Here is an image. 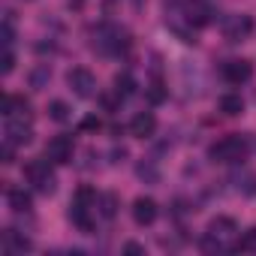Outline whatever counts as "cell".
<instances>
[{
	"mask_svg": "<svg viewBox=\"0 0 256 256\" xmlns=\"http://www.w3.org/2000/svg\"><path fill=\"white\" fill-rule=\"evenodd\" d=\"M120 100H124V96H120L118 90H114V94H100V106H102L106 112H118Z\"/></svg>",
	"mask_w": 256,
	"mask_h": 256,
	"instance_id": "d4e9b609",
	"label": "cell"
},
{
	"mask_svg": "<svg viewBox=\"0 0 256 256\" xmlns=\"http://www.w3.org/2000/svg\"><path fill=\"white\" fill-rule=\"evenodd\" d=\"M0 70H4V76H10V72L16 70V54H12V48L4 52V58H0Z\"/></svg>",
	"mask_w": 256,
	"mask_h": 256,
	"instance_id": "4316f807",
	"label": "cell"
},
{
	"mask_svg": "<svg viewBox=\"0 0 256 256\" xmlns=\"http://www.w3.org/2000/svg\"><path fill=\"white\" fill-rule=\"evenodd\" d=\"M223 78H226L229 84H244V82L253 78V64L244 60V58H238V60H226V64H223Z\"/></svg>",
	"mask_w": 256,
	"mask_h": 256,
	"instance_id": "52a82bcc",
	"label": "cell"
},
{
	"mask_svg": "<svg viewBox=\"0 0 256 256\" xmlns=\"http://www.w3.org/2000/svg\"><path fill=\"white\" fill-rule=\"evenodd\" d=\"M124 253H133V256H136V253H145V247H142L139 241H126V244H124Z\"/></svg>",
	"mask_w": 256,
	"mask_h": 256,
	"instance_id": "f546056e",
	"label": "cell"
},
{
	"mask_svg": "<svg viewBox=\"0 0 256 256\" xmlns=\"http://www.w3.org/2000/svg\"><path fill=\"white\" fill-rule=\"evenodd\" d=\"M247 151H250L247 136L232 133V136H223L220 142H214V145L208 148V157H211L214 163H241V160L247 157Z\"/></svg>",
	"mask_w": 256,
	"mask_h": 256,
	"instance_id": "6da1fadb",
	"label": "cell"
},
{
	"mask_svg": "<svg viewBox=\"0 0 256 256\" xmlns=\"http://www.w3.org/2000/svg\"><path fill=\"white\" fill-rule=\"evenodd\" d=\"M0 36H4V46H6V48H12V42H16V30H12V22H4V28H0Z\"/></svg>",
	"mask_w": 256,
	"mask_h": 256,
	"instance_id": "83f0119b",
	"label": "cell"
},
{
	"mask_svg": "<svg viewBox=\"0 0 256 256\" xmlns=\"http://www.w3.org/2000/svg\"><path fill=\"white\" fill-rule=\"evenodd\" d=\"M6 202H10V208L16 214H28L30 211V193L22 190V187H10L6 190Z\"/></svg>",
	"mask_w": 256,
	"mask_h": 256,
	"instance_id": "4fadbf2b",
	"label": "cell"
},
{
	"mask_svg": "<svg viewBox=\"0 0 256 256\" xmlns=\"http://www.w3.org/2000/svg\"><path fill=\"white\" fill-rule=\"evenodd\" d=\"M253 34V18L250 16H229L223 22V36L229 42H244Z\"/></svg>",
	"mask_w": 256,
	"mask_h": 256,
	"instance_id": "5b68a950",
	"label": "cell"
},
{
	"mask_svg": "<svg viewBox=\"0 0 256 256\" xmlns=\"http://www.w3.org/2000/svg\"><path fill=\"white\" fill-rule=\"evenodd\" d=\"M46 112H48V118H52V120H58V124H64V120H70V106H66L64 100H52Z\"/></svg>",
	"mask_w": 256,
	"mask_h": 256,
	"instance_id": "44dd1931",
	"label": "cell"
},
{
	"mask_svg": "<svg viewBox=\"0 0 256 256\" xmlns=\"http://www.w3.org/2000/svg\"><path fill=\"white\" fill-rule=\"evenodd\" d=\"M100 126H102V120H100L96 114H84V118L78 120V130H82V133H96Z\"/></svg>",
	"mask_w": 256,
	"mask_h": 256,
	"instance_id": "cb8c5ba5",
	"label": "cell"
},
{
	"mask_svg": "<svg viewBox=\"0 0 256 256\" xmlns=\"http://www.w3.org/2000/svg\"><path fill=\"white\" fill-rule=\"evenodd\" d=\"M157 214H160V208H157V202H154L151 196H139V199L133 202V220H136L139 226H151V223L157 220Z\"/></svg>",
	"mask_w": 256,
	"mask_h": 256,
	"instance_id": "ba28073f",
	"label": "cell"
},
{
	"mask_svg": "<svg viewBox=\"0 0 256 256\" xmlns=\"http://www.w3.org/2000/svg\"><path fill=\"white\" fill-rule=\"evenodd\" d=\"M48 78H52V66H48V64H36V66L30 70V76H28V82H30L34 90L48 88Z\"/></svg>",
	"mask_w": 256,
	"mask_h": 256,
	"instance_id": "9a60e30c",
	"label": "cell"
},
{
	"mask_svg": "<svg viewBox=\"0 0 256 256\" xmlns=\"http://www.w3.org/2000/svg\"><path fill=\"white\" fill-rule=\"evenodd\" d=\"M187 22L193 28H205V24L214 22V12H211V6L205 4V0H190L187 4Z\"/></svg>",
	"mask_w": 256,
	"mask_h": 256,
	"instance_id": "30bf717a",
	"label": "cell"
},
{
	"mask_svg": "<svg viewBox=\"0 0 256 256\" xmlns=\"http://www.w3.org/2000/svg\"><path fill=\"white\" fill-rule=\"evenodd\" d=\"M124 157H126V148H124V145L112 151V163H124Z\"/></svg>",
	"mask_w": 256,
	"mask_h": 256,
	"instance_id": "4dcf8cb0",
	"label": "cell"
},
{
	"mask_svg": "<svg viewBox=\"0 0 256 256\" xmlns=\"http://www.w3.org/2000/svg\"><path fill=\"white\" fill-rule=\"evenodd\" d=\"M136 175H139L145 184H157V181H160V169H157V163H154V160L139 163V166H136Z\"/></svg>",
	"mask_w": 256,
	"mask_h": 256,
	"instance_id": "d6986e66",
	"label": "cell"
},
{
	"mask_svg": "<svg viewBox=\"0 0 256 256\" xmlns=\"http://www.w3.org/2000/svg\"><path fill=\"white\" fill-rule=\"evenodd\" d=\"M96 208H100V214H102L106 220H112V217L118 214V208H120V199H118L114 193H102V196L96 199Z\"/></svg>",
	"mask_w": 256,
	"mask_h": 256,
	"instance_id": "e0dca14e",
	"label": "cell"
},
{
	"mask_svg": "<svg viewBox=\"0 0 256 256\" xmlns=\"http://www.w3.org/2000/svg\"><path fill=\"white\" fill-rule=\"evenodd\" d=\"M4 142H12L16 148H18V145H30V142H34L30 118H6V126H4Z\"/></svg>",
	"mask_w": 256,
	"mask_h": 256,
	"instance_id": "277c9868",
	"label": "cell"
},
{
	"mask_svg": "<svg viewBox=\"0 0 256 256\" xmlns=\"http://www.w3.org/2000/svg\"><path fill=\"white\" fill-rule=\"evenodd\" d=\"M0 157H4V166H12L16 163V145L12 142H4V154H0Z\"/></svg>",
	"mask_w": 256,
	"mask_h": 256,
	"instance_id": "f1b7e54d",
	"label": "cell"
},
{
	"mask_svg": "<svg viewBox=\"0 0 256 256\" xmlns=\"http://www.w3.org/2000/svg\"><path fill=\"white\" fill-rule=\"evenodd\" d=\"M238 247H241V250H256V226H253V229H247V232L241 235Z\"/></svg>",
	"mask_w": 256,
	"mask_h": 256,
	"instance_id": "484cf974",
	"label": "cell"
},
{
	"mask_svg": "<svg viewBox=\"0 0 256 256\" xmlns=\"http://www.w3.org/2000/svg\"><path fill=\"white\" fill-rule=\"evenodd\" d=\"M145 96H148V102H151V106H160V102L169 96V90H166L160 82H154L151 88H145Z\"/></svg>",
	"mask_w": 256,
	"mask_h": 256,
	"instance_id": "603a6c76",
	"label": "cell"
},
{
	"mask_svg": "<svg viewBox=\"0 0 256 256\" xmlns=\"http://www.w3.org/2000/svg\"><path fill=\"white\" fill-rule=\"evenodd\" d=\"M4 250L6 253H24V250H34V241L28 235H18L16 229H6L4 232Z\"/></svg>",
	"mask_w": 256,
	"mask_h": 256,
	"instance_id": "7c38bea8",
	"label": "cell"
},
{
	"mask_svg": "<svg viewBox=\"0 0 256 256\" xmlns=\"http://www.w3.org/2000/svg\"><path fill=\"white\" fill-rule=\"evenodd\" d=\"M48 157L46 160H30V163H24V178L40 190V193H46V196H52L54 190H58V178L52 175V169H48Z\"/></svg>",
	"mask_w": 256,
	"mask_h": 256,
	"instance_id": "7a4b0ae2",
	"label": "cell"
},
{
	"mask_svg": "<svg viewBox=\"0 0 256 256\" xmlns=\"http://www.w3.org/2000/svg\"><path fill=\"white\" fill-rule=\"evenodd\" d=\"M66 84L72 88L76 96H84V100L96 96V78H94V72L84 70V66H72V70L66 72Z\"/></svg>",
	"mask_w": 256,
	"mask_h": 256,
	"instance_id": "3957f363",
	"label": "cell"
},
{
	"mask_svg": "<svg viewBox=\"0 0 256 256\" xmlns=\"http://www.w3.org/2000/svg\"><path fill=\"white\" fill-rule=\"evenodd\" d=\"M217 108H220L223 114L235 118V114H241V112H244V100H241L238 94H223V96L217 100Z\"/></svg>",
	"mask_w": 256,
	"mask_h": 256,
	"instance_id": "5bb4252c",
	"label": "cell"
},
{
	"mask_svg": "<svg viewBox=\"0 0 256 256\" xmlns=\"http://www.w3.org/2000/svg\"><path fill=\"white\" fill-rule=\"evenodd\" d=\"M70 6H72V10H82V6H84V0H70Z\"/></svg>",
	"mask_w": 256,
	"mask_h": 256,
	"instance_id": "1f68e13d",
	"label": "cell"
},
{
	"mask_svg": "<svg viewBox=\"0 0 256 256\" xmlns=\"http://www.w3.org/2000/svg\"><path fill=\"white\" fill-rule=\"evenodd\" d=\"M154 130H157V118H154V112H139V114H133V120H130V133H133L136 139H151Z\"/></svg>",
	"mask_w": 256,
	"mask_h": 256,
	"instance_id": "9c48e42d",
	"label": "cell"
},
{
	"mask_svg": "<svg viewBox=\"0 0 256 256\" xmlns=\"http://www.w3.org/2000/svg\"><path fill=\"white\" fill-rule=\"evenodd\" d=\"M235 187H238L241 196H256V172L241 169V172L235 175Z\"/></svg>",
	"mask_w": 256,
	"mask_h": 256,
	"instance_id": "2e32d148",
	"label": "cell"
},
{
	"mask_svg": "<svg viewBox=\"0 0 256 256\" xmlns=\"http://www.w3.org/2000/svg\"><path fill=\"white\" fill-rule=\"evenodd\" d=\"M208 232L217 235V238H226V235L235 232V220H232V217H214V220L208 223Z\"/></svg>",
	"mask_w": 256,
	"mask_h": 256,
	"instance_id": "ac0fdd59",
	"label": "cell"
},
{
	"mask_svg": "<svg viewBox=\"0 0 256 256\" xmlns=\"http://www.w3.org/2000/svg\"><path fill=\"white\" fill-rule=\"evenodd\" d=\"M66 217H70V223H72V226H78L82 232H90V229H94L90 208H84V205H76V202H70V211H66Z\"/></svg>",
	"mask_w": 256,
	"mask_h": 256,
	"instance_id": "8fae6325",
	"label": "cell"
},
{
	"mask_svg": "<svg viewBox=\"0 0 256 256\" xmlns=\"http://www.w3.org/2000/svg\"><path fill=\"white\" fill-rule=\"evenodd\" d=\"M72 151H76L72 136H54V139H48V145H46V157H48L52 163H58V166L72 163Z\"/></svg>",
	"mask_w": 256,
	"mask_h": 256,
	"instance_id": "8992f818",
	"label": "cell"
},
{
	"mask_svg": "<svg viewBox=\"0 0 256 256\" xmlns=\"http://www.w3.org/2000/svg\"><path fill=\"white\" fill-rule=\"evenodd\" d=\"M114 90H118L120 96L136 94V78H133L130 72H118V76H114Z\"/></svg>",
	"mask_w": 256,
	"mask_h": 256,
	"instance_id": "ffe728a7",
	"label": "cell"
},
{
	"mask_svg": "<svg viewBox=\"0 0 256 256\" xmlns=\"http://www.w3.org/2000/svg\"><path fill=\"white\" fill-rule=\"evenodd\" d=\"M96 199H100V196H96L94 187H78V190L72 193V202H76V205H84V208H94Z\"/></svg>",
	"mask_w": 256,
	"mask_h": 256,
	"instance_id": "7402d4cb",
	"label": "cell"
}]
</instances>
